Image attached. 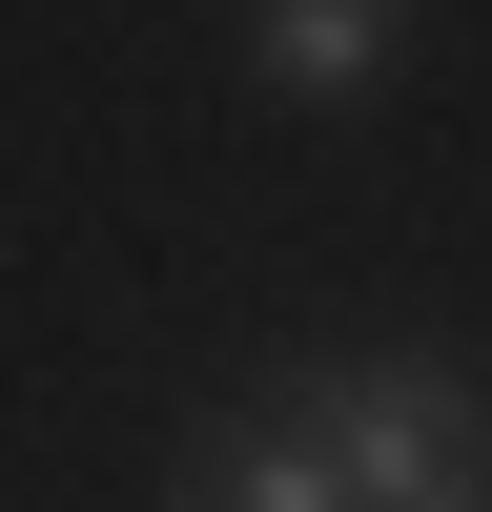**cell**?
Masks as SVG:
<instances>
[{"label":"cell","instance_id":"4","mask_svg":"<svg viewBox=\"0 0 492 512\" xmlns=\"http://www.w3.org/2000/svg\"><path fill=\"white\" fill-rule=\"evenodd\" d=\"M451 512H492V492H451Z\"/></svg>","mask_w":492,"mask_h":512},{"label":"cell","instance_id":"1","mask_svg":"<svg viewBox=\"0 0 492 512\" xmlns=\"http://www.w3.org/2000/svg\"><path fill=\"white\" fill-rule=\"evenodd\" d=\"M287 431L328 451V492H349V512H451V492H492V390H472V369H431V349L308 369Z\"/></svg>","mask_w":492,"mask_h":512},{"label":"cell","instance_id":"3","mask_svg":"<svg viewBox=\"0 0 492 512\" xmlns=\"http://www.w3.org/2000/svg\"><path fill=\"white\" fill-rule=\"evenodd\" d=\"M246 62H267L287 103H369V82H390V0H267Z\"/></svg>","mask_w":492,"mask_h":512},{"label":"cell","instance_id":"2","mask_svg":"<svg viewBox=\"0 0 492 512\" xmlns=\"http://www.w3.org/2000/svg\"><path fill=\"white\" fill-rule=\"evenodd\" d=\"M164 512H349V492H328V451L287 431V410H226V431L164 472Z\"/></svg>","mask_w":492,"mask_h":512}]
</instances>
